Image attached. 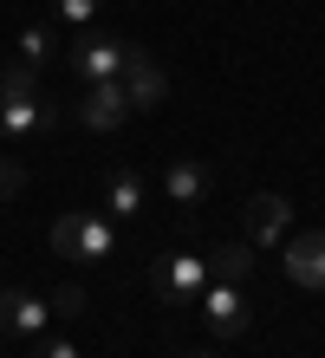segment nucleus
Listing matches in <instances>:
<instances>
[{
    "instance_id": "20e7f679",
    "label": "nucleus",
    "mask_w": 325,
    "mask_h": 358,
    "mask_svg": "<svg viewBox=\"0 0 325 358\" xmlns=\"http://www.w3.org/2000/svg\"><path fill=\"white\" fill-rule=\"evenodd\" d=\"M150 287H157L163 306L189 313L195 300H202V287H208V261L202 255H163L157 267H150Z\"/></svg>"
},
{
    "instance_id": "ddd939ff",
    "label": "nucleus",
    "mask_w": 325,
    "mask_h": 358,
    "mask_svg": "<svg viewBox=\"0 0 325 358\" xmlns=\"http://www.w3.org/2000/svg\"><path fill=\"white\" fill-rule=\"evenodd\" d=\"M13 52H20V66H33V72H46L52 59H59V39H52V27H20V39H13Z\"/></svg>"
},
{
    "instance_id": "4468645a",
    "label": "nucleus",
    "mask_w": 325,
    "mask_h": 358,
    "mask_svg": "<svg viewBox=\"0 0 325 358\" xmlns=\"http://www.w3.org/2000/svg\"><path fill=\"white\" fill-rule=\"evenodd\" d=\"M247 273H254V248L247 241H222L208 255V280H247Z\"/></svg>"
},
{
    "instance_id": "f257e3e1",
    "label": "nucleus",
    "mask_w": 325,
    "mask_h": 358,
    "mask_svg": "<svg viewBox=\"0 0 325 358\" xmlns=\"http://www.w3.org/2000/svg\"><path fill=\"white\" fill-rule=\"evenodd\" d=\"M52 124H59V104L39 92V72L13 59V66L0 72V143H7V150H27Z\"/></svg>"
},
{
    "instance_id": "a211bd4d",
    "label": "nucleus",
    "mask_w": 325,
    "mask_h": 358,
    "mask_svg": "<svg viewBox=\"0 0 325 358\" xmlns=\"http://www.w3.org/2000/svg\"><path fill=\"white\" fill-rule=\"evenodd\" d=\"M52 313H59V320H85V293L78 287H59L52 293Z\"/></svg>"
},
{
    "instance_id": "9d476101",
    "label": "nucleus",
    "mask_w": 325,
    "mask_h": 358,
    "mask_svg": "<svg viewBox=\"0 0 325 358\" xmlns=\"http://www.w3.org/2000/svg\"><path fill=\"white\" fill-rule=\"evenodd\" d=\"M163 196L182 208V215H195V208L208 202V163L202 157H169V170H163Z\"/></svg>"
},
{
    "instance_id": "9b49d317",
    "label": "nucleus",
    "mask_w": 325,
    "mask_h": 358,
    "mask_svg": "<svg viewBox=\"0 0 325 358\" xmlns=\"http://www.w3.org/2000/svg\"><path fill=\"white\" fill-rule=\"evenodd\" d=\"M117 85H124V98H130V111H157V104L169 98V72H163L150 52H137V59L124 66V78H117Z\"/></svg>"
},
{
    "instance_id": "7ed1b4c3",
    "label": "nucleus",
    "mask_w": 325,
    "mask_h": 358,
    "mask_svg": "<svg viewBox=\"0 0 325 358\" xmlns=\"http://www.w3.org/2000/svg\"><path fill=\"white\" fill-rule=\"evenodd\" d=\"M143 46H130V39H111L98 27H78V39L65 46V66H72L85 85H98V78H124V66L137 59Z\"/></svg>"
},
{
    "instance_id": "1a4fd4ad",
    "label": "nucleus",
    "mask_w": 325,
    "mask_h": 358,
    "mask_svg": "<svg viewBox=\"0 0 325 358\" xmlns=\"http://www.w3.org/2000/svg\"><path fill=\"white\" fill-rule=\"evenodd\" d=\"M78 124H85V131H117V124L130 117V98H124V85H117V78H98V85L92 92H85V104H78V111H72Z\"/></svg>"
},
{
    "instance_id": "6ab92c4d",
    "label": "nucleus",
    "mask_w": 325,
    "mask_h": 358,
    "mask_svg": "<svg viewBox=\"0 0 325 358\" xmlns=\"http://www.w3.org/2000/svg\"><path fill=\"white\" fill-rule=\"evenodd\" d=\"M195 358H215V352H195Z\"/></svg>"
},
{
    "instance_id": "6e6552de",
    "label": "nucleus",
    "mask_w": 325,
    "mask_h": 358,
    "mask_svg": "<svg viewBox=\"0 0 325 358\" xmlns=\"http://www.w3.org/2000/svg\"><path fill=\"white\" fill-rule=\"evenodd\" d=\"M287 280L325 293V228H299V241H287Z\"/></svg>"
},
{
    "instance_id": "423d86ee",
    "label": "nucleus",
    "mask_w": 325,
    "mask_h": 358,
    "mask_svg": "<svg viewBox=\"0 0 325 358\" xmlns=\"http://www.w3.org/2000/svg\"><path fill=\"white\" fill-rule=\"evenodd\" d=\"M52 320V300H39L27 287H0V332H13V339H39Z\"/></svg>"
},
{
    "instance_id": "dca6fc26",
    "label": "nucleus",
    "mask_w": 325,
    "mask_h": 358,
    "mask_svg": "<svg viewBox=\"0 0 325 358\" xmlns=\"http://www.w3.org/2000/svg\"><path fill=\"white\" fill-rule=\"evenodd\" d=\"M33 358H85V352H78V339H59V332H39V339H33Z\"/></svg>"
},
{
    "instance_id": "39448f33",
    "label": "nucleus",
    "mask_w": 325,
    "mask_h": 358,
    "mask_svg": "<svg viewBox=\"0 0 325 358\" xmlns=\"http://www.w3.org/2000/svg\"><path fill=\"white\" fill-rule=\"evenodd\" d=\"M195 306H202V320H208V332H215V339H247V326H254L241 280H208Z\"/></svg>"
},
{
    "instance_id": "aec40b11",
    "label": "nucleus",
    "mask_w": 325,
    "mask_h": 358,
    "mask_svg": "<svg viewBox=\"0 0 325 358\" xmlns=\"http://www.w3.org/2000/svg\"><path fill=\"white\" fill-rule=\"evenodd\" d=\"M189 358H195V352H189Z\"/></svg>"
},
{
    "instance_id": "2eb2a0df",
    "label": "nucleus",
    "mask_w": 325,
    "mask_h": 358,
    "mask_svg": "<svg viewBox=\"0 0 325 358\" xmlns=\"http://www.w3.org/2000/svg\"><path fill=\"white\" fill-rule=\"evenodd\" d=\"M98 7H104V0H52V13L65 20V27H92Z\"/></svg>"
},
{
    "instance_id": "0eeeda50",
    "label": "nucleus",
    "mask_w": 325,
    "mask_h": 358,
    "mask_svg": "<svg viewBox=\"0 0 325 358\" xmlns=\"http://www.w3.org/2000/svg\"><path fill=\"white\" fill-rule=\"evenodd\" d=\"M287 222H293L287 196H273V189L247 196V248H280V241H287Z\"/></svg>"
},
{
    "instance_id": "f03ea898",
    "label": "nucleus",
    "mask_w": 325,
    "mask_h": 358,
    "mask_svg": "<svg viewBox=\"0 0 325 358\" xmlns=\"http://www.w3.org/2000/svg\"><path fill=\"white\" fill-rule=\"evenodd\" d=\"M52 255L59 261H111L117 255V222L104 208H72V215L52 222Z\"/></svg>"
},
{
    "instance_id": "f3484780",
    "label": "nucleus",
    "mask_w": 325,
    "mask_h": 358,
    "mask_svg": "<svg viewBox=\"0 0 325 358\" xmlns=\"http://www.w3.org/2000/svg\"><path fill=\"white\" fill-rule=\"evenodd\" d=\"M20 189H27V170H20V157H0V202H13Z\"/></svg>"
},
{
    "instance_id": "f8f14e48",
    "label": "nucleus",
    "mask_w": 325,
    "mask_h": 358,
    "mask_svg": "<svg viewBox=\"0 0 325 358\" xmlns=\"http://www.w3.org/2000/svg\"><path fill=\"white\" fill-rule=\"evenodd\" d=\"M104 215L111 222H130V215H143V170H117L104 176Z\"/></svg>"
}]
</instances>
